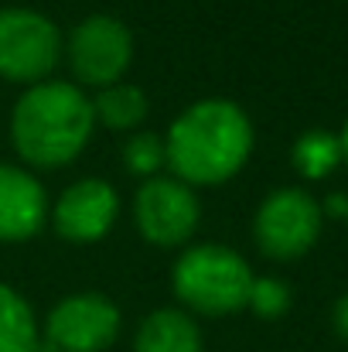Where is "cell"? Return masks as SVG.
<instances>
[{"instance_id":"cell-1","label":"cell","mask_w":348,"mask_h":352,"mask_svg":"<svg viewBox=\"0 0 348 352\" xmlns=\"http://www.w3.org/2000/svg\"><path fill=\"white\" fill-rule=\"evenodd\" d=\"M253 123L232 100H198L171 120L164 164L188 188H212L235 178L253 154Z\"/></svg>"},{"instance_id":"cell-2","label":"cell","mask_w":348,"mask_h":352,"mask_svg":"<svg viewBox=\"0 0 348 352\" xmlns=\"http://www.w3.org/2000/svg\"><path fill=\"white\" fill-rule=\"evenodd\" d=\"M93 100L62 79L27 86L10 113V144L24 168L51 171L72 164L93 140Z\"/></svg>"},{"instance_id":"cell-3","label":"cell","mask_w":348,"mask_h":352,"mask_svg":"<svg viewBox=\"0 0 348 352\" xmlns=\"http://www.w3.org/2000/svg\"><path fill=\"white\" fill-rule=\"evenodd\" d=\"M253 284L249 263L222 243H195L185 246L171 267V287L178 305L192 315L226 318L246 308Z\"/></svg>"},{"instance_id":"cell-4","label":"cell","mask_w":348,"mask_h":352,"mask_svg":"<svg viewBox=\"0 0 348 352\" xmlns=\"http://www.w3.org/2000/svg\"><path fill=\"white\" fill-rule=\"evenodd\" d=\"M65 34L31 7H0V79L17 86L48 82L62 65Z\"/></svg>"},{"instance_id":"cell-5","label":"cell","mask_w":348,"mask_h":352,"mask_svg":"<svg viewBox=\"0 0 348 352\" xmlns=\"http://www.w3.org/2000/svg\"><path fill=\"white\" fill-rule=\"evenodd\" d=\"M62 58L79 86L100 93L126 76L133 62V31L119 17L93 14L69 31Z\"/></svg>"},{"instance_id":"cell-6","label":"cell","mask_w":348,"mask_h":352,"mask_svg":"<svg viewBox=\"0 0 348 352\" xmlns=\"http://www.w3.org/2000/svg\"><path fill=\"white\" fill-rule=\"evenodd\" d=\"M321 206L304 188H277L270 192L253 219V239L270 260H297L321 236Z\"/></svg>"},{"instance_id":"cell-7","label":"cell","mask_w":348,"mask_h":352,"mask_svg":"<svg viewBox=\"0 0 348 352\" xmlns=\"http://www.w3.org/2000/svg\"><path fill=\"white\" fill-rule=\"evenodd\" d=\"M133 223L137 233L157 250H178L188 246L202 223V206L195 188L171 175H157L140 182L133 195Z\"/></svg>"},{"instance_id":"cell-8","label":"cell","mask_w":348,"mask_h":352,"mask_svg":"<svg viewBox=\"0 0 348 352\" xmlns=\"http://www.w3.org/2000/svg\"><path fill=\"white\" fill-rule=\"evenodd\" d=\"M123 329V315L106 294L82 291L62 298L48 318L41 339L62 352H106Z\"/></svg>"},{"instance_id":"cell-9","label":"cell","mask_w":348,"mask_h":352,"mask_svg":"<svg viewBox=\"0 0 348 352\" xmlns=\"http://www.w3.org/2000/svg\"><path fill=\"white\" fill-rule=\"evenodd\" d=\"M119 216V195L106 178H79L72 182L51 206V226L69 243H100L106 239Z\"/></svg>"},{"instance_id":"cell-10","label":"cell","mask_w":348,"mask_h":352,"mask_svg":"<svg viewBox=\"0 0 348 352\" xmlns=\"http://www.w3.org/2000/svg\"><path fill=\"white\" fill-rule=\"evenodd\" d=\"M51 202L24 164H0V243H27L48 226Z\"/></svg>"},{"instance_id":"cell-11","label":"cell","mask_w":348,"mask_h":352,"mask_svg":"<svg viewBox=\"0 0 348 352\" xmlns=\"http://www.w3.org/2000/svg\"><path fill=\"white\" fill-rule=\"evenodd\" d=\"M133 352H205V342L198 322L185 308H157L140 322Z\"/></svg>"},{"instance_id":"cell-12","label":"cell","mask_w":348,"mask_h":352,"mask_svg":"<svg viewBox=\"0 0 348 352\" xmlns=\"http://www.w3.org/2000/svg\"><path fill=\"white\" fill-rule=\"evenodd\" d=\"M89 100H93L96 126H106V130H137L150 113L147 93L140 86H130V82L106 86Z\"/></svg>"},{"instance_id":"cell-13","label":"cell","mask_w":348,"mask_h":352,"mask_svg":"<svg viewBox=\"0 0 348 352\" xmlns=\"http://www.w3.org/2000/svg\"><path fill=\"white\" fill-rule=\"evenodd\" d=\"M38 339V322L21 291L0 280V352H27Z\"/></svg>"},{"instance_id":"cell-14","label":"cell","mask_w":348,"mask_h":352,"mask_svg":"<svg viewBox=\"0 0 348 352\" xmlns=\"http://www.w3.org/2000/svg\"><path fill=\"white\" fill-rule=\"evenodd\" d=\"M290 157H294V168L304 178L318 182V178H325V175H332L338 168L342 140H338V133H328V130H308V133H301L294 140V154Z\"/></svg>"},{"instance_id":"cell-15","label":"cell","mask_w":348,"mask_h":352,"mask_svg":"<svg viewBox=\"0 0 348 352\" xmlns=\"http://www.w3.org/2000/svg\"><path fill=\"white\" fill-rule=\"evenodd\" d=\"M119 157H123V168H126L133 178H140V182L157 178L161 168H167V164H164V137H161V133H150V130H133V133L123 140Z\"/></svg>"},{"instance_id":"cell-16","label":"cell","mask_w":348,"mask_h":352,"mask_svg":"<svg viewBox=\"0 0 348 352\" xmlns=\"http://www.w3.org/2000/svg\"><path fill=\"white\" fill-rule=\"evenodd\" d=\"M246 308H249L253 315L266 318V322L283 318L287 308H290V287H287L280 277H253Z\"/></svg>"},{"instance_id":"cell-17","label":"cell","mask_w":348,"mask_h":352,"mask_svg":"<svg viewBox=\"0 0 348 352\" xmlns=\"http://www.w3.org/2000/svg\"><path fill=\"white\" fill-rule=\"evenodd\" d=\"M332 325H335V332L348 342V294H342V298L335 301V308H332Z\"/></svg>"},{"instance_id":"cell-18","label":"cell","mask_w":348,"mask_h":352,"mask_svg":"<svg viewBox=\"0 0 348 352\" xmlns=\"http://www.w3.org/2000/svg\"><path fill=\"white\" fill-rule=\"evenodd\" d=\"M321 212L342 216V219L348 223V195H338V192H335V195H328V199H325V209H321Z\"/></svg>"},{"instance_id":"cell-19","label":"cell","mask_w":348,"mask_h":352,"mask_svg":"<svg viewBox=\"0 0 348 352\" xmlns=\"http://www.w3.org/2000/svg\"><path fill=\"white\" fill-rule=\"evenodd\" d=\"M27 352H62V349H55V346H51L48 339H41V332H38V339H34V346H31V349H27Z\"/></svg>"},{"instance_id":"cell-20","label":"cell","mask_w":348,"mask_h":352,"mask_svg":"<svg viewBox=\"0 0 348 352\" xmlns=\"http://www.w3.org/2000/svg\"><path fill=\"white\" fill-rule=\"evenodd\" d=\"M338 140H342V161L348 164V120H345V126H342V133H338Z\"/></svg>"}]
</instances>
